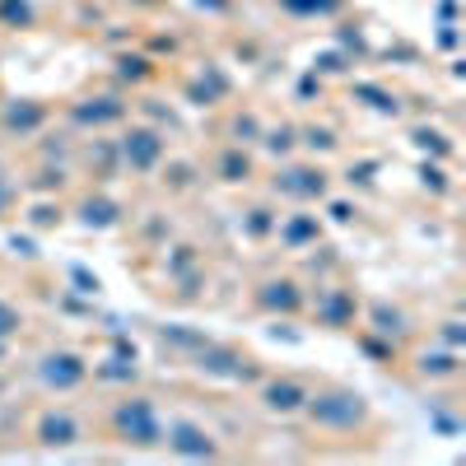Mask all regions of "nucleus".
<instances>
[{"label": "nucleus", "instance_id": "nucleus-1", "mask_svg": "<svg viewBox=\"0 0 466 466\" xmlns=\"http://www.w3.org/2000/svg\"><path fill=\"white\" fill-rule=\"evenodd\" d=\"M308 420L322 424V430H336V434H355L360 424L369 420V406L360 392H340V387H331V392H318L308 397Z\"/></svg>", "mask_w": 466, "mask_h": 466}, {"label": "nucleus", "instance_id": "nucleus-2", "mask_svg": "<svg viewBox=\"0 0 466 466\" xmlns=\"http://www.w3.org/2000/svg\"><path fill=\"white\" fill-rule=\"evenodd\" d=\"M112 424H116V434H122L127 443H140V448H149V443H159V439H164L159 415H154V406H149V401H140V397L116 406Z\"/></svg>", "mask_w": 466, "mask_h": 466}, {"label": "nucleus", "instance_id": "nucleus-3", "mask_svg": "<svg viewBox=\"0 0 466 466\" xmlns=\"http://www.w3.org/2000/svg\"><path fill=\"white\" fill-rule=\"evenodd\" d=\"M37 373H43V382L56 387V392H70V387H80V382H85L89 369H85L80 355H70V350H56V355L43 360V369H37Z\"/></svg>", "mask_w": 466, "mask_h": 466}, {"label": "nucleus", "instance_id": "nucleus-4", "mask_svg": "<svg viewBox=\"0 0 466 466\" xmlns=\"http://www.w3.org/2000/svg\"><path fill=\"white\" fill-rule=\"evenodd\" d=\"M85 430H80V420L66 415V410H47L43 420H37V443L43 448H70V443H80Z\"/></svg>", "mask_w": 466, "mask_h": 466}, {"label": "nucleus", "instance_id": "nucleus-5", "mask_svg": "<svg viewBox=\"0 0 466 466\" xmlns=\"http://www.w3.org/2000/svg\"><path fill=\"white\" fill-rule=\"evenodd\" d=\"M122 154H127V164H131V168L145 173V168H154V164L164 159V140L154 136V131H131L127 145H122Z\"/></svg>", "mask_w": 466, "mask_h": 466}, {"label": "nucleus", "instance_id": "nucleus-6", "mask_svg": "<svg viewBox=\"0 0 466 466\" xmlns=\"http://www.w3.org/2000/svg\"><path fill=\"white\" fill-rule=\"evenodd\" d=\"M276 187L285 191V197H299V201H318L322 191H327V173H318V168H294V173L276 177Z\"/></svg>", "mask_w": 466, "mask_h": 466}, {"label": "nucleus", "instance_id": "nucleus-7", "mask_svg": "<svg viewBox=\"0 0 466 466\" xmlns=\"http://www.w3.org/2000/svg\"><path fill=\"white\" fill-rule=\"evenodd\" d=\"M168 448L182 452V457H215L210 434L197 430V424H173V430H168Z\"/></svg>", "mask_w": 466, "mask_h": 466}, {"label": "nucleus", "instance_id": "nucleus-8", "mask_svg": "<svg viewBox=\"0 0 466 466\" xmlns=\"http://www.w3.org/2000/svg\"><path fill=\"white\" fill-rule=\"evenodd\" d=\"M261 401H266V410H276V415H289V410H299L303 401H308V392L299 382H266V392H261Z\"/></svg>", "mask_w": 466, "mask_h": 466}, {"label": "nucleus", "instance_id": "nucleus-9", "mask_svg": "<svg viewBox=\"0 0 466 466\" xmlns=\"http://www.w3.org/2000/svg\"><path fill=\"white\" fill-rule=\"evenodd\" d=\"M201 369L206 373H224V378H248L252 373L238 355H228V350H210V345L201 350Z\"/></svg>", "mask_w": 466, "mask_h": 466}, {"label": "nucleus", "instance_id": "nucleus-10", "mask_svg": "<svg viewBox=\"0 0 466 466\" xmlns=\"http://www.w3.org/2000/svg\"><path fill=\"white\" fill-rule=\"evenodd\" d=\"M299 285L294 280H270V285H261V308H280V313H294L299 308Z\"/></svg>", "mask_w": 466, "mask_h": 466}, {"label": "nucleus", "instance_id": "nucleus-11", "mask_svg": "<svg viewBox=\"0 0 466 466\" xmlns=\"http://www.w3.org/2000/svg\"><path fill=\"white\" fill-rule=\"evenodd\" d=\"M322 318L331 322V327H345L350 322V313H355V299H350L345 289H331V294H322Z\"/></svg>", "mask_w": 466, "mask_h": 466}, {"label": "nucleus", "instance_id": "nucleus-12", "mask_svg": "<svg viewBox=\"0 0 466 466\" xmlns=\"http://www.w3.org/2000/svg\"><path fill=\"white\" fill-rule=\"evenodd\" d=\"M122 112H127V107L116 103V98H89V103L75 107V116H80V122H116Z\"/></svg>", "mask_w": 466, "mask_h": 466}, {"label": "nucleus", "instance_id": "nucleus-13", "mask_svg": "<svg viewBox=\"0 0 466 466\" xmlns=\"http://www.w3.org/2000/svg\"><path fill=\"white\" fill-rule=\"evenodd\" d=\"M80 215H85V224H98V228H103V224L116 219V206H112V201H85Z\"/></svg>", "mask_w": 466, "mask_h": 466}, {"label": "nucleus", "instance_id": "nucleus-14", "mask_svg": "<svg viewBox=\"0 0 466 466\" xmlns=\"http://www.w3.org/2000/svg\"><path fill=\"white\" fill-rule=\"evenodd\" d=\"M420 373H430V378H452V373H457V360H452V355H434V360L424 355V360H420Z\"/></svg>", "mask_w": 466, "mask_h": 466}, {"label": "nucleus", "instance_id": "nucleus-15", "mask_svg": "<svg viewBox=\"0 0 466 466\" xmlns=\"http://www.w3.org/2000/svg\"><path fill=\"white\" fill-rule=\"evenodd\" d=\"M5 122L19 127V131H28V127L43 122V107H10V112H5Z\"/></svg>", "mask_w": 466, "mask_h": 466}, {"label": "nucleus", "instance_id": "nucleus-16", "mask_svg": "<svg viewBox=\"0 0 466 466\" xmlns=\"http://www.w3.org/2000/svg\"><path fill=\"white\" fill-rule=\"evenodd\" d=\"M224 177L228 182H243L248 177V159H243V154H228V159H224Z\"/></svg>", "mask_w": 466, "mask_h": 466}, {"label": "nucleus", "instance_id": "nucleus-17", "mask_svg": "<svg viewBox=\"0 0 466 466\" xmlns=\"http://www.w3.org/2000/svg\"><path fill=\"white\" fill-rule=\"evenodd\" d=\"M313 233H318L313 224H308V219H299V224H289V228H285V243H308Z\"/></svg>", "mask_w": 466, "mask_h": 466}, {"label": "nucleus", "instance_id": "nucleus-18", "mask_svg": "<svg viewBox=\"0 0 466 466\" xmlns=\"http://www.w3.org/2000/svg\"><path fill=\"white\" fill-rule=\"evenodd\" d=\"M15 327H19V313H15L10 303H0V336H10Z\"/></svg>", "mask_w": 466, "mask_h": 466}, {"label": "nucleus", "instance_id": "nucleus-19", "mask_svg": "<svg viewBox=\"0 0 466 466\" xmlns=\"http://www.w3.org/2000/svg\"><path fill=\"white\" fill-rule=\"evenodd\" d=\"M103 378H136V369H127V364H116V360H107V369H98Z\"/></svg>", "mask_w": 466, "mask_h": 466}, {"label": "nucleus", "instance_id": "nucleus-20", "mask_svg": "<svg viewBox=\"0 0 466 466\" xmlns=\"http://www.w3.org/2000/svg\"><path fill=\"white\" fill-rule=\"evenodd\" d=\"M266 145H270V149H289V131H276V136H270Z\"/></svg>", "mask_w": 466, "mask_h": 466}]
</instances>
